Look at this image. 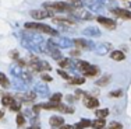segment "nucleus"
<instances>
[{
  "instance_id": "32",
  "label": "nucleus",
  "mask_w": 131,
  "mask_h": 129,
  "mask_svg": "<svg viewBox=\"0 0 131 129\" xmlns=\"http://www.w3.org/2000/svg\"><path fill=\"white\" fill-rule=\"evenodd\" d=\"M68 81H70L71 86H81V84L85 83V77H84V76H75V77L70 79Z\"/></svg>"
},
{
  "instance_id": "42",
  "label": "nucleus",
  "mask_w": 131,
  "mask_h": 129,
  "mask_svg": "<svg viewBox=\"0 0 131 129\" xmlns=\"http://www.w3.org/2000/svg\"><path fill=\"white\" fill-rule=\"evenodd\" d=\"M10 58L13 59L14 62H17L18 59H20V53H18V51H15V49H14V51H11L10 52Z\"/></svg>"
},
{
  "instance_id": "27",
  "label": "nucleus",
  "mask_w": 131,
  "mask_h": 129,
  "mask_svg": "<svg viewBox=\"0 0 131 129\" xmlns=\"http://www.w3.org/2000/svg\"><path fill=\"white\" fill-rule=\"evenodd\" d=\"M91 122L92 121H89V119H81V121H78L75 125H73L74 129H86V128H89L91 126Z\"/></svg>"
},
{
  "instance_id": "20",
  "label": "nucleus",
  "mask_w": 131,
  "mask_h": 129,
  "mask_svg": "<svg viewBox=\"0 0 131 129\" xmlns=\"http://www.w3.org/2000/svg\"><path fill=\"white\" fill-rule=\"evenodd\" d=\"M11 84H13V87H14L15 90L23 91V93L27 90V86H28V84L21 77H13V83H11Z\"/></svg>"
},
{
  "instance_id": "29",
  "label": "nucleus",
  "mask_w": 131,
  "mask_h": 129,
  "mask_svg": "<svg viewBox=\"0 0 131 129\" xmlns=\"http://www.w3.org/2000/svg\"><path fill=\"white\" fill-rule=\"evenodd\" d=\"M110 80H112V76H110V74H103V76H102L101 79H99V80L96 81L95 84H96L98 87H105L106 84H109V83H110Z\"/></svg>"
},
{
  "instance_id": "39",
  "label": "nucleus",
  "mask_w": 131,
  "mask_h": 129,
  "mask_svg": "<svg viewBox=\"0 0 131 129\" xmlns=\"http://www.w3.org/2000/svg\"><path fill=\"white\" fill-rule=\"evenodd\" d=\"M101 2H102V4H103V6H109V8H114L117 6L114 0H101Z\"/></svg>"
},
{
  "instance_id": "25",
  "label": "nucleus",
  "mask_w": 131,
  "mask_h": 129,
  "mask_svg": "<svg viewBox=\"0 0 131 129\" xmlns=\"http://www.w3.org/2000/svg\"><path fill=\"white\" fill-rule=\"evenodd\" d=\"M106 126V119L105 118H96L95 121L91 122L92 129H103Z\"/></svg>"
},
{
  "instance_id": "2",
  "label": "nucleus",
  "mask_w": 131,
  "mask_h": 129,
  "mask_svg": "<svg viewBox=\"0 0 131 129\" xmlns=\"http://www.w3.org/2000/svg\"><path fill=\"white\" fill-rule=\"evenodd\" d=\"M43 8H46V10L52 11L53 14L54 13H70L73 14L74 11L77 10V8H74L71 4H68L67 2H46L43 3Z\"/></svg>"
},
{
  "instance_id": "44",
  "label": "nucleus",
  "mask_w": 131,
  "mask_h": 129,
  "mask_svg": "<svg viewBox=\"0 0 131 129\" xmlns=\"http://www.w3.org/2000/svg\"><path fill=\"white\" fill-rule=\"evenodd\" d=\"M70 55H71V56H74V58L77 59V58H78V56L81 55V51H80V49H75V51H71V52H70Z\"/></svg>"
},
{
  "instance_id": "5",
  "label": "nucleus",
  "mask_w": 131,
  "mask_h": 129,
  "mask_svg": "<svg viewBox=\"0 0 131 129\" xmlns=\"http://www.w3.org/2000/svg\"><path fill=\"white\" fill-rule=\"evenodd\" d=\"M42 53H46V55H49L50 58L56 59V61H59V59L61 58L60 48H57V46H56L50 39L46 41V44L43 45V48H42Z\"/></svg>"
},
{
  "instance_id": "17",
  "label": "nucleus",
  "mask_w": 131,
  "mask_h": 129,
  "mask_svg": "<svg viewBox=\"0 0 131 129\" xmlns=\"http://www.w3.org/2000/svg\"><path fill=\"white\" fill-rule=\"evenodd\" d=\"M49 125H50L52 128L57 129V128H61L64 125V118L60 115H53L49 118Z\"/></svg>"
},
{
  "instance_id": "24",
  "label": "nucleus",
  "mask_w": 131,
  "mask_h": 129,
  "mask_svg": "<svg viewBox=\"0 0 131 129\" xmlns=\"http://www.w3.org/2000/svg\"><path fill=\"white\" fill-rule=\"evenodd\" d=\"M23 67L21 66H18L17 63H14V65H11L10 66V73H11V76L13 77H21L23 76Z\"/></svg>"
},
{
  "instance_id": "28",
  "label": "nucleus",
  "mask_w": 131,
  "mask_h": 129,
  "mask_svg": "<svg viewBox=\"0 0 131 129\" xmlns=\"http://www.w3.org/2000/svg\"><path fill=\"white\" fill-rule=\"evenodd\" d=\"M14 100H15V98H14L13 96H10V94H3L0 101H2V105H3V107H10L11 104H13Z\"/></svg>"
},
{
  "instance_id": "6",
  "label": "nucleus",
  "mask_w": 131,
  "mask_h": 129,
  "mask_svg": "<svg viewBox=\"0 0 131 129\" xmlns=\"http://www.w3.org/2000/svg\"><path fill=\"white\" fill-rule=\"evenodd\" d=\"M53 18V23L59 24V25H61L63 28L68 27V25H75L77 24V18H74L73 15H57V17H52Z\"/></svg>"
},
{
  "instance_id": "49",
  "label": "nucleus",
  "mask_w": 131,
  "mask_h": 129,
  "mask_svg": "<svg viewBox=\"0 0 131 129\" xmlns=\"http://www.w3.org/2000/svg\"><path fill=\"white\" fill-rule=\"evenodd\" d=\"M103 129H105V128H103Z\"/></svg>"
},
{
  "instance_id": "9",
  "label": "nucleus",
  "mask_w": 131,
  "mask_h": 129,
  "mask_svg": "<svg viewBox=\"0 0 131 129\" xmlns=\"http://www.w3.org/2000/svg\"><path fill=\"white\" fill-rule=\"evenodd\" d=\"M29 15L35 20H45V18H50V17H54V14L52 11L46 10V8H39V10H31L29 11Z\"/></svg>"
},
{
  "instance_id": "35",
  "label": "nucleus",
  "mask_w": 131,
  "mask_h": 129,
  "mask_svg": "<svg viewBox=\"0 0 131 129\" xmlns=\"http://www.w3.org/2000/svg\"><path fill=\"white\" fill-rule=\"evenodd\" d=\"M61 100H63V94L61 93H54L50 96V102H54V104H60Z\"/></svg>"
},
{
  "instance_id": "48",
  "label": "nucleus",
  "mask_w": 131,
  "mask_h": 129,
  "mask_svg": "<svg viewBox=\"0 0 131 129\" xmlns=\"http://www.w3.org/2000/svg\"><path fill=\"white\" fill-rule=\"evenodd\" d=\"M128 7H130V8H131V3H128Z\"/></svg>"
},
{
  "instance_id": "33",
  "label": "nucleus",
  "mask_w": 131,
  "mask_h": 129,
  "mask_svg": "<svg viewBox=\"0 0 131 129\" xmlns=\"http://www.w3.org/2000/svg\"><path fill=\"white\" fill-rule=\"evenodd\" d=\"M25 114H21V112H17V116H15V124H17L18 128L24 126L25 125Z\"/></svg>"
},
{
  "instance_id": "16",
  "label": "nucleus",
  "mask_w": 131,
  "mask_h": 129,
  "mask_svg": "<svg viewBox=\"0 0 131 129\" xmlns=\"http://www.w3.org/2000/svg\"><path fill=\"white\" fill-rule=\"evenodd\" d=\"M99 73H101V69H99L98 66L89 65L88 67H86L85 70L82 72V76H84V77H95V76H98Z\"/></svg>"
},
{
  "instance_id": "11",
  "label": "nucleus",
  "mask_w": 131,
  "mask_h": 129,
  "mask_svg": "<svg viewBox=\"0 0 131 129\" xmlns=\"http://www.w3.org/2000/svg\"><path fill=\"white\" fill-rule=\"evenodd\" d=\"M82 102L88 109H98L99 108V100L93 96H89V94H85V96H84Z\"/></svg>"
},
{
  "instance_id": "14",
  "label": "nucleus",
  "mask_w": 131,
  "mask_h": 129,
  "mask_svg": "<svg viewBox=\"0 0 131 129\" xmlns=\"http://www.w3.org/2000/svg\"><path fill=\"white\" fill-rule=\"evenodd\" d=\"M38 97V94L35 93V91H32V93H20L15 96V98L18 100L20 102H25V104H31L35 101V98Z\"/></svg>"
},
{
  "instance_id": "8",
  "label": "nucleus",
  "mask_w": 131,
  "mask_h": 129,
  "mask_svg": "<svg viewBox=\"0 0 131 129\" xmlns=\"http://www.w3.org/2000/svg\"><path fill=\"white\" fill-rule=\"evenodd\" d=\"M96 21H98V23L101 24L102 27H105L106 30H109V31L116 30V27H117L116 20H113V18H110V17H103V15H98V17H96Z\"/></svg>"
},
{
  "instance_id": "36",
  "label": "nucleus",
  "mask_w": 131,
  "mask_h": 129,
  "mask_svg": "<svg viewBox=\"0 0 131 129\" xmlns=\"http://www.w3.org/2000/svg\"><path fill=\"white\" fill-rule=\"evenodd\" d=\"M66 2L68 3V4H71L74 8H82V6H84V3H82V0H66Z\"/></svg>"
},
{
  "instance_id": "47",
  "label": "nucleus",
  "mask_w": 131,
  "mask_h": 129,
  "mask_svg": "<svg viewBox=\"0 0 131 129\" xmlns=\"http://www.w3.org/2000/svg\"><path fill=\"white\" fill-rule=\"evenodd\" d=\"M3 116H4V112H3V111H0V119H2Z\"/></svg>"
},
{
  "instance_id": "26",
  "label": "nucleus",
  "mask_w": 131,
  "mask_h": 129,
  "mask_svg": "<svg viewBox=\"0 0 131 129\" xmlns=\"http://www.w3.org/2000/svg\"><path fill=\"white\" fill-rule=\"evenodd\" d=\"M110 58L113 59V61H116V62H121V61H124L126 59V53H124L123 51H112L110 52Z\"/></svg>"
},
{
  "instance_id": "23",
  "label": "nucleus",
  "mask_w": 131,
  "mask_h": 129,
  "mask_svg": "<svg viewBox=\"0 0 131 129\" xmlns=\"http://www.w3.org/2000/svg\"><path fill=\"white\" fill-rule=\"evenodd\" d=\"M56 111L61 112V114H74V107L66 105V104H57V109Z\"/></svg>"
},
{
  "instance_id": "22",
  "label": "nucleus",
  "mask_w": 131,
  "mask_h": 129,
  "mask_svg": "<svg viewBox=\"0 0 131 129\" xmlns=\"http://www.w3.org/2000/svg\"><path fill=\"white\" fill-rule=\"evenodd\" d=\"M82 34L86 37H92V38H98V37H101V31H99V28H95V27H88L85 28V30H82Z\"/></svg>"
},
{
  "instance_id": "37",
  "label": "nucleus",
  "mask_w": 131,
  "mask_h": 129,
  "mask_svg": "<svg viewBox=\"0 0 131 129\" xmlns=\"http://www.w3.org/2000/svg\"><path fill=\"white\" fill-rule=\"evenodd\" d=\"M121 96H123V90L121 89L113 90V91L109 93V97H110V98H118V97H121Z\"/></svg>"
},
{
  "instance_id": "12",
  "label": "nucleus",
  "mask_w": 131,
  "mask_h": 129,
  "mask_svg": "<svg viewBox=\"0 0 131 129\" xmlns=\"http://www.w3.org/2000/svg\"><path fill=\"white\" fill-rule=\"evenodd\" d=\"M110 13L117 18H121V20H131V11L127 10V8H121V7H114L110 8Z\"/></svg>"
},
{
  "instance_id": "45",
  "label": "nucleus",
  "mask_w": 131,
  "mask_h": 129,
  "mask_svg": "<svg viewBox=\"0 0 131 129\" xmlns=\"http://www.w3.org/2000/svg\"><path fill=\"white\" fill-rule=\"evenodd\" d=\"M60 129H74V126H73V125H68V124H64Z\"/></svg>"
},
{
  "instance_id": "43",
  "label": "nucleus",
  "mask_w": 131,
  "mask_h": 129,
  "mask_svg": "<svg viewBox=\"0 0 131 129\" xmlns=\"http://www.w3.org/2000/svg\"><path fill=\"white\" fill-rule=\"evenodd\" d=\"M75 96H70V94H68V96H66V101H67V102H74V101H75Z\"/></svg>"
},
{
  "instance_id": "41",
  "label": "nucleus",
  "mask_w": 131,
  "mask_h": 129,
  "mask_svg": "<svg viewBox=\"0 0 131 129\" xmlns=\"http://www.w3.org/2000/svg\"><path fill=\"white\" fill-rule=\"evenodd\" d=\"M40 79H42L43 81H46V83H49V81H52V80H53V77L50 76V74L45 73V72H43V73H40Z\"/></svg>"
},
{
  "instance_id": "38",
  "label": "nucleus",
  "mask_w": 131,
  "mask_h": 129,
  "mask_svg": "<svg viewBox=\"0 0 131 129\" xmlns=\"http://www.w3.org/2000/svg\"><path fill=\"white\" fill-rule=\"evenodd\" d=\"M107 129H123V125L117 121H112L110 124L107 125Z\"/></svg>"
},
{
  "instance_id": "31",
  "label": "nucleus",
  "mask_w": 131,
  "mask_h": 129,
  "mask_svg": "<svg viewBox=\"0 0 131 129\" xmlns=\"http://www.w3.org/2000/svg\"><path fill=\"white\" fill-rule=\"evenodd\" d=\"M109 114H110V109L109 108H98V109H95L96 118H107Z\"/></svg>"
},
{
  "instance_id": "21",
  "label": "nucleus",
  "mask_w": 131,
  "mask_h": 129,
  "mask_svg": "<svg viewBox=\"0 0 131 129\" xmlns=\"http://www.w3.org/2000/svg\"><path fill=\"white\" fill-rule=\"evenodd\" d=\"M71 15H73V17H80L81 20H88V21L93 18V17H92V14L89 13L88 10H82V8H78V10H75Z\"/></svg>"
},
{
  "instance_id": "34",
  "label": "nucleus",
  "mask_w": 131,
  "mask_h": 129,
  "mask_svg": "<svg viewBox=\"0 0 131 129\" xmlns=\"http://www.w3.org/2000/svg\"><path fill=\"white\" fill-rule=\"evenodd\" d=\"M21 105H23V102H20L17 98L13 101V104H11L8 108H10V111H14V112H21Z\"/></svg>"
},
{
  "instance_id": "1",
  "label": "nucleus",
  "mask_w": 131,
  "mask_h": 129,
  "mask_svg": "<svg viewBox=\"0 0 131 129\" xmlns=\"http://www.w3.org/2000/svg\"><path fill=\"white\" fill-rule=\"evenodd\" d=\"M21 37V44L24 48H27L28 51H32L35 53H42V48L46 44V39L42 38V35L35 31L24 30L20 34Z\"/></svg>"
},
{
  "instance_id": "4",
  "label": "nucleus",
  "mask_w": 131,
  "mask_h": 129,
  "mask_svg": "<svg viewBox=\"0 0 131 129\" xmlns=\"http://www.w3.org/2000/svg\"><path fill=\"white\" fill-rule=\"evenodd\" d=\"M28 65L31 66L34 72H38V73H43V72H50L52 70V66L48 63V62L42 61V59H38L36 56L31 55L29 56V62Z\"/></svg>"
},
{
  "instance_id": "13",
  "label": "nucleus",
  "mask_w": 131,
  "mask_h": 129,
  "mask_svg": "<svg viewBox=\"0 0 131 129\" xmlns=\"http://www.w3.org/2000/svg\"><path fill=\"white\" fill-rule=\"evenodd\" d=\"M84 6H86V8H89L91 11L99 13V11L103 10V4H102L101 0H82Z\"/></svg>"
},
{
  "instance_id": "7",
  "label": "nucleus",
  "mask_w": 131,
  "mask_h": 129,
  "mask_svg": "<svg viewBox=\"0 0 131 129\" xmlns=\"http://www.w3.org/2000/svg\"><path fill=\"white\" fill-rule=\"evenodd\" d=\"M74 46H75L77 49H80V51H85V49L93 51V49H95V44H93L92 41H89V39H85V38L74 39Z\"/></svg>"
},
{
  "instance_id": "3",
  "label": "nucleus",
  "mask_w": 131,
  "mask_h": 129,
  "mask_svg": "<svg viewBox=\"0 0 131 129\" xmlns=\"http://www.w3.org/2000/svg\"><path fill=\"white\" fill-rule=\"evenodd\" d=\"M24 28L29 31H35L38 34H48V35H52V37H56L59 34L54 28H52L48 24H42V23H25Z\"/></svg>"
},
{
  "instance_id": "40",
  "label": "nucleus",
  "mask_w": 131,
  "mask_h": 129,
  "mask_svg": "<svg viewBox=\"0 0 131 129\" xmlns=\"http://www.w3.org/2000/svg\"><path fill=\"white\" fill-rule=\"evenodd\" d=\"M57 73H59V76L60 77H63V79H66V80H70L71 79V76L68 73H66V70H63V69H59L57 70Z\"/></svg>"
},
{
  "instance_id": "19",
  "label": "nucleus",
  "mask_w": 131,
  "mask_h": 129,
  "mask_svg": "<svg viewBox=\"0 0 131 129\" xmlns=\"http://www.w3.org/2000/svg\"><path fill=\"white\" fill-rule=\"evenodd\" d=\"M57 63H59V66H60L63 70H73V69H74L73 61H71V59H68V58H60L57 61Z\"/></svg>"
},
{
  "instance_id": "46",
  "label": "nucleus",
  "mask_w": 131,
  "mask_h": 129,
  "mask_svg": "<svg viewBox=\"0 0 131 129\" xmlns=\"http://www.w3.org/2000/svg\"><path fill=\"white\" fill-rule=\"evenodd\" d=\"M28 129H40V128H39V125H31Z\"/></svg>"
},
{
  "instance_id": "15",
  "label": "nucleus",
  "mask_w": 131,
  "mask_h": 129,
  "mask_svg": "<svg viewBox=\"0 0 131 129\" xmlns=\"http://www.w3.org/2000/svg\"><path fill=\"white\" fill-rule=\"evenodd\" d=\"M112 44H109V42H101L99 45H95V53L96 55H101V56H103V55H107L109 52L112 51Z\"/></svg>"
},
{
  "instance_id": "10",
  "label": "nucleus",
  "mask_w": 131,
  "mask_h": 129,
  "mask_svg": "<svg viewBox=\"0 0 131 129\" xmlns=\"http://www.w3.org/2000/svg\"><path fill=\"white\" fill-rule=\"evenodd\" d=\"M57 48H71L74 46V39H70L67 37H61V38H52L50 39Z\"/></svg>"
},
{
  "instance_id": "30",
  "label": "nucleus",
  "mask_w": 131,
  "mask_h": 129,
  "mask_svg": "<svg viewBox=\"0 0 131 129\" xmlns=\"http://www.w3.org/2000/svg\"><path fill=\"white\" fill-rule=\"evenodd\" d=\"M0 86H2L3 89H8V87L11 86L10 79L6 76V73H3V72H0Z\"/></svg>"
},
{
  "instance_id": "18",
  "label": "nucleus",
  "mask_w": 131,
  "mask_h": 129,
  "mask_svg": "<svg viewBox=\"0 0 131 129\" xmlns=\"http://www.w3.org/2000/svg\"><path fill=\"white\" fill-rule=\"evenodd\" d=\"M34 91H35L36 94H38L39 97H48L49 94H50V90H49L48 84L42 83V84H36L35 89H34Z\"/></svg>"
}]
</instances>
